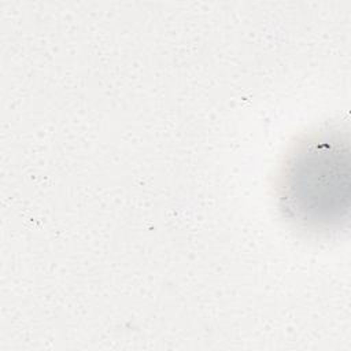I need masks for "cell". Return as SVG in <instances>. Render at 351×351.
Instances as JSON below:
<instances>
[{
  "mask_svg": "<svg viewBox=\"0 0 351 351\" xmlns=\"http://www.w3.org/2000/svg\"><path fill=\"white\" fill-rule=\"evenodd\" d=\"M351 162L347 133L326 129L300 141L288 155L278 182L284 215L314 232L340 229L350 215Z\"/></svg>",
  "mask_w": 351,
  "mask_h": 351,
  "instance_id": "obj_1",
  "label": "cell"
}]
</instances>
